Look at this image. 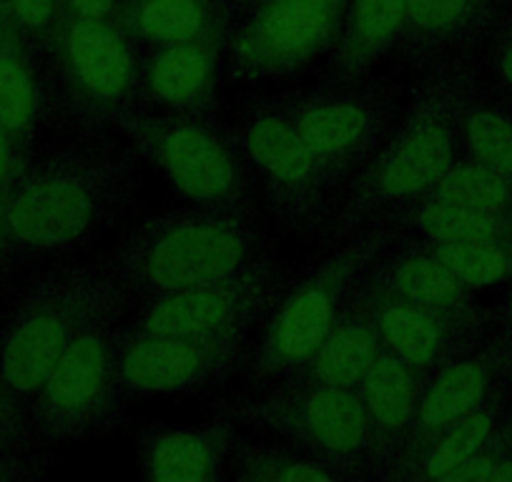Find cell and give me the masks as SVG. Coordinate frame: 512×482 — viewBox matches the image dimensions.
Here are the masks:
<instances>
[{
    "label": "cell",
    "instance_id": "cell-29",
    "mask_svg": "<svg viewBox=\"0 0 512 482\" xmlns=\"http://www.w3.org/2000/svg\"><path fill=\"white\" fill-rule=\"evenodd\" d=\"M229 480L236 482H314L339 480L337 472L289 442L236 432L229 455Z\"/></svg>",
    "mask_w": 512,
    "mask_h": 482
},
{
    "label": "cell",
    "instance_id": "cell-25",
    "mask_svg": "<svg viewBox=\"0 0 512 482\" xmlns=\"http://www.w3.org/2000/svg\"><path fill=\"white\" fill-rule=\"evenodd\" d=\"M382 349V339L374 327L372 314L357 287L317 352L292 377L282 382L357 390Z\"/></svg>",
    "mask_w": 512,
    "mask_h": 482
},
{
    "label": "cell",
    "instance_id": "cell-39",
    "mask_svg": "<svg viewBox=\"0 0 512 482\" xmlns=\"http://www.w3.org/2000/svg\"><path fill=\"white\" fill-rule=\"evenodd\" d=\"M505 101H507V98H505ZM510 106H512V103H510Z\"/></svg>",
    "mask_w": 512,
    "mask_h": 482
},
{
    "label": "cell",
    "instance_id": "cell-38",
    "mask_svg": "<svg viewBox=\"0 0 512 482\" xmlns=\"http://www.w3.org/2000/svg\"><path fill=\"white\" fill-rule=\"evenodd\" d=\"M231 6H234V11H236V16H239L241 11H246V8L251 6V3H254V0H229Z\"/></svg>",
    "mask_w": 512,
    "mask_h": 482
},
{
    "label": "cell",
    "instance_id": "cell-12",
    "mask_svg": "<svg viewBox=\"0 0 512 482\" xmlns=\"http://www.w3.org/2000/svg\"><path fill=\"white\" fill-rule=\"evenodd\" d=\"M349 0H254L231 26L224 78L234 86L294 81L327 61Z\"/></svg>",
    "mask_w": 512,
    "mask_h": 482
},
{
    "label": "cell",
    "instance_id": "cell-24",
    "mask_svg": "<svg viewBox=\"0 0 512 482\" xmlns=\"http://www.w3.org/2000/svg\"><path fill=\"white\" fill-rule=\"evenodd\" d=\"M405 28V0H349L342 31L324 61V81H357L392 61Z\"/></svg>",
    "mask_w": 512,
    "mask_h": 482
},
{
    "label": "cell",
    "instance_id": "cell-36",
    "mask_svg": "<svg viewBox=\"0 0 512 482\" xmlns=\"http://www.w3.org/2000/svg\"><path fill=\"white\" fill-rule=\"evenodd\" d=\"M21 156H18L16 146H13L11 136L6 134L3 124H0V229H3V209H6V199L11 194V186L16 181L18 169H21ZM0 254H3V236H0Z\"/></svg>",
    "mask_w": 512,
    "mask_h": 482
},
{
    "label": "cell",
    "instance_id": "cell-13",
    "mask_svg": "<svg viewBox=\"0 0 512 482\" xmlns=\"http://www.w3.org/2000/svg\"><path fill=\"white\" fill-rule=\"evenodd\" d=\"M292 274L294 269L284 262L282 254H277L224 282L141 299L123 319V329L164 337L254 334L272 312Z\"/></svg>",
    "mask_w": 512,
    "mask_h": 482
},
{
    "label": "cell",
    "instance_id": "cell-28",
    "mask_svg": "<svg viewBox=\"0 0 512 482\" xmlns=\"http://www.w3.org/2000/svg\"><path fill=\"white\" fill-rule=\"evenodd\" d=\"M379 221L422 241H512V216L420 199Z\"/></svg>",
    "mask_w": 512,
    "mask_h": 482
},
{
    "label": "cell",
    "instance_id": "cell-27",
    "mask_svg": "<svg viewBox=\"0 0 512 482\" xmlns=\"http://www.w3.org/2000/svg\"><path fill=\"white\" fill-rule=\"evenodd\" d=\"M512 407V387L500 385L480 407L467 412L447 430H442L410 465L397 470L390 482H445L455 467L470 460L497 430Z\"/></svg>",
    "mask_w": 512,
    "mask_h": 482
},
{
    "label": "cell",
    "instance_id": "cell-6",
    "mask_svg": "<svg viewBox=\"0 0 512 482\" xmlns=\"http://www.w3.org/2000/svg\"><path fill=\"white\" fill-rule=\"evenodd\" d=\"M400 236L392 224L377 221L339 247L317 252L302 272H294L256 329L249 362L241 372L244 387L292 377L332 332L364 274Z\"/></svg>",
    "mask_w": 512,
    "mask_h": 482
},
{
    "label": "cell",
    "instance_id": "cell-19",
    "mask_svg": "<svg viewBox=\"0 0 512 482\" xmlns=\"http://www.w3.org/2000/svg\"><path fill=\"white\" fill-rule=\"evenodd\" d=\"M136 467L146 482L229 480V455L239 427L224 415L206 412L204 425L171 427L166 422H128Z\"/></svg>",
    "mask_w": 512,
    "mask_h": 482
},
{
    "label": "cell",
    "instance_id": "cell-18",
    "mask_svg": "<svg viewBox=\"0 0 512 482\" xmlns=\"http://www.w3.org/2000/svg\"><path fill=\"white\" fill-rule=\"evenodd\" d=\"M512 0H405V28L392 53L402 73L455 58H477Z\"/></svg>",
    "mask_w": 512,
    "mask_h": 482
},
{
    "label": "cell",
    "instance_id": "cell-11",
    "mask_svg": "<svg viewBox=\"0 0 512 482\" xmlns=\"http://www.w3.org/2000/svg\"><path fill=\"white\" fill-rule=\"evenodd\" d=\"M274 93L304 144L347 189L395 131L410 83L372 73L357 81L322 78L317 86Z\"/></svg>",
    "mask_w": 512,
    "mask_h": 482
},
{
    "label": "cell",
    "instance_id": "cell-10",
    "mask_svg": "<svg viewBox=\"0 0 512 482\" xmlns=\"http://www.w3.org/2000/svg\"><path fill=\"white\" fill-rule=\"evenodd\" d=\"M123 319H103L78 334L28 400L41 450L83 445L126 430L128 397L118 380V337Z\"/></svg>",
    "mask_w": 512,
    "mask_h": 482
},
{
    "label": "cell",
    "instance_id": "cell-16",
    "mask_svg": "<svg viewBox=\"0 0 512 482\" xmlns=\"http://www.w3.org/2000/svg\"><path fill=\"white\" fill-rule=\"evenodd\" d=\"M359 292L367 302L382 347L425 375L480 342L495 324V312L480 319H467L405 302L374 282L369 272L359 282Z\"/></svg>",
    "mask_w": 512,
    "mask_h": 482
},
{
    "label": "cell",
    "instance_id": "cell-21",
    "mask_svg": "<svg viewBox=\"0 0 512 482\" xmlns=\"http://www.w3.org/2000/svg\"><path fill=\"white\" fill-rule=\"evenodd\" d=\"M0 124L21 161L48 131L41 58L8 0H0Z\"/></svg>",
    "mask_w": 512,
    "mask_h": 482
},
{
    "label": "cell",
    "instance_id": "cell-31",
    "mask_svg": "<svg viewBox=\"0 0 512 482\" xmlns=\"http://www.w3.org/2000/svg\"><path fill=\"white\" fill-rule=\"evenodd\" d=\"M422 244L475 292L485 287H500L512 279V241H422Z\"/></svg>",
    "mask_w": 512,
    "mask_h": 482
},
{
    "label": "cell",
    "instance_id": "cell-9",
    "mask_svg": "<svg viewBox=\"0 0 512 482\" xmlns=\"http://www.w3.org/2000/svg\"><path fill=\"white\" fill-rule=\"evenodd\" d=\"M116 131L189 204L264 216L226 118L136 111Z\"/></svg>",
    "mask_w": 512,
    "mask_h": 482
},
{
    "label": "cell",
    "instance_id": "cell-14",
    "mask_svg": "<svg viewBox=\"0 0 512 482\" xmlns=\"http://www.w3.org/2000/svg\"><path fill=\"white\" fill-rule=\"evenodd\" d=\"M254 334L164 337L126 332L118 337V380L128 400L146 395H204L241 377Z\"/></svg>",
    "mask_w": 512,
    "mask_h": 482
},
{
    "label": "cell",
    "instance_id": "cell-20",
    "mask_svg": "<svg viewBox=\"0 0 512 482\" xmlns=\"http://www.w3.org/2000/svg\"><path fill=\"white\" fill-rule=\"evenodd\" d=\"M425 372L382 349L357 387L369 427V480H382L410 440Z\"/></svg>",
    "mask_w": 512,
    "mask_h": 482
},
{
    "label": "cell",
    "instance_id": "cell-3",
    "mask_svg": "<svg viewBox=\"0 0 512 482\" xmlns=\"http://www.w3.org/2000/svg\"><path fill=\"white\" fill-rule=\"evenodd\" d=\"M462 58L412 76L405 111L390 139L349 181L317 252L339 247L382 216L420 201L460 156L455 81Z\"/></svg>",
    "mask_w": 512,
    "mask_h": 482
},
{
    "label": "cell",
    "instance_id": "cell-22",
    "mask_svg": "<svg viewBox=\"0 0 512 482\" xmlns=\"http://www.w3.org/2000/svg\"><path fill=\"white\" fill-rule=\"evenodd\" d=\"M369 277L395 297L435 312L467 319L492 314V309L477 302L475 289L462 284L415 236L402 234L392 241L387 252L372 264Z\"/></svg>",
    "mask_w": 512,
    "mask_h": 482
},
{
    "label": "cell",
    "instance_id": "cell-15",
    "mask_svg": "<svg viewBox=\"0 0 512 482\" xmlns=\"http://www.w3.org/2000/svg\"><path fill=\"white\" fill-rule=\"evenodd\" d=\"M231 26L194 41L139 48L141 111L224 118V51Z\"/></svg>",
    "mask_w": 512,
    "mask_h": 482
},
{
    "label": "cell",
    "instance_id": "cell-30",
    "mask_svg": "<svg viewBox=\"0 0 512 482\" xmlns=\"http://www.w3.org/2000/svg\"><path fill=\"white\" fill-rule=\"evenodd\" d=\"M422 199L512 216V179L502 171L460 154Z\"/></svg>",
    "mask_w": 512,
    "mask_h": 482
},
{
    "label": "cell",
    "instance_id": "cell-37",
    "mask_svg": "<svg viewBox=\"0 0 512 482\" xmlns=\"http://www.w3.org/2000/svg\"><path fill=\"white\" fill-rule=\"evenodd\" d=\"M126 0H58L61 16L88 21H116Z\"/></svg>",
    "mask_w": 512,
    "mask_h": 482
},
{
    "label": "cell",
    "instance_id": "cell-4",
    "mask_svg": "<svg viewBox=\"0 0 512 482\" xmlns=\"http://www.w3.org/2000/svg\"><path fill=\"white\" fill-rule=\"evenodd\" d=\"M134 304L98 252L33 269L0 317V372L28 407L78 334L103 319H126Z\"/></svg>",
    "mask_w": 512,
    "mask_h": 482
},
{
    "label": "cell",
    "instance_id": "cell-26",
    "mask_svg": "<svg viewBox=\"0 0 512 482\" xmlns=\"http://www.w3.org/2000/svg\"><path fill=\"white\" fill-rule=\"evenodd\" d=\"M234 21L229 0H126L116 18L136 48L194 41Z\"/></svg>",
    "mask_w": 512,
    "mask_h": 482
},
{
    "label": "cell",
    "instance_id": "cell-7",
    "mask_svg": "<svg viewBox=\"0 0 512 482\" xmlns=\"http://www.w3.org/2000/svg\"><path fill=\"white\" fill-rule=\"evenodd\" d=\"M48 131H116L141 111L139 48L116 21L58 18L41 53Z\"/></svg>",
    "mask_w": 512,
    "mask_h": 482
},
{
    "label": "cell",
    "instance_id": "cell-2",
    "mask_svg": "<svg viewBox=\"0 0 512 482\" xmlns=\"http://www.w3.org/2000/svg\"><path fill=\"white\" fill-rule=\"evenodd\" d=\"M264 216L179 206L144 211L98 252L134 302L224 282L277 257Z\"/></svg>",
    "mask_w": 512,
    "mask_h": 482
},
{
    "label": "cell",
    "instance_id": "cell-34",
    "mask_svg": "<svg viewBox=\"0 0 512 482\" xmlns=\"http://www.w3.org/2000/svg\"><path fill=\"white\" fill-rule=\"evenodd\" d=\"M8 6L16 13L18 23L28 33L31 43L36 46L38 58H41L43 48H46L48 38H51L58 18H61L58 0H8Z\"/></svg>",
    "mask_w": 512,
    "mask_h": 482
},
{
    "label": "cell",
    "instance_id": "cell-35",
    "mask_svg": "<svg viewBox=\"0 0 512 482\" xmlns=\"http://www.w3.org/2000/svg\"><path fill=\"white\" fill-rule=\"evenodd\" d=\"M495 312V324H492V332H495L497 344H500L502 352V367H505V380L512 387V279L505 284V294H502L500 304L492 307Z\"/></svg>",
    "mask_w": 512,
    "mask_h": 482
},
{
    "label": "cell",
    "instance_id": "cell-32",
    "mask_svg": "<svg viewBox=\"0 0 512 482\" xmlns=\"http://www.w3.org/2000/svg\"><path fill=\"white\" fill-rule=\"evenodd\" d=\"M41 452L33 435L28 407L0 372V455H31Z\"/></svg>",
    "mask_w": 512,
    "mask_h": 482
},
{
    "label": "cell",
    "instance_id": "cell-17",
    "mask_svg": "<svg viewBox=\"0 0 512 482\" xmlns=\"http://www.w3.org/2000/svg\"><path fill=\"white\" fill-rule=\"evenodd\" d=\"M505 382V367H502V352L495 332L485 334L480 342L430 372L422 385L410 440L384 482H390V477L410 465L442 430L480 407Z\"/></svg>",
    "mask_w": 512,
    "mask_h": 482
},
{
    "label": "cell",
    "instance_id": "cell-23",
    "mask_svg": "<svg viewBox=\"0 0 512 482\" xmlns=\"http://www.w3.org/2000/svg\"><path fill=\"white\" fill-rule=\"evenodd\" d=\"M460 154L512 179V106L482 76L477 58H462L455 81Z\"/></svg>",
    "mask_w": 512,
    "mask_h": 482
},
{
    "label": "cell",
    "instance_id": "cell-5",
    "mask_svg": "<svg viewBox=\"0 0 512 482\" xmlns=\"http://www.w3.org/2000/svg\"><path fill=\"white\" fill-rule=\"evenodd\" d=\"M229 129L272 229L299 247H319L344 189L304 144L277 93H241Z\"/></svg>",
    "mask_w": 512,
    "mask_h": 482
},
{
    "label": "cell",
    "instance_id": "cell-1",
    "mask_svg": "<svg viewBox=\"0 0 512 482\" xmlns=\"http://www.w3.org/2000/svg\"><path fill=\"white\" fill-rule=\"evenodd\" d=\"M144 159L118 131H58L33 146L3 209L0 279L88 257L141 209Z\"/></svg>",
    "mask_w": 512,
    "mask_h": 482
},
{
    "label": "cell",
    "instance_id": "cell-8",
    "mask_svg": "<svg viewBox=\"0 0 512 482\" xmlns=\"http://www.w3.org/2000/svg\"><path fill=\"white\" fill-rule=\"evenodd\" d=\"M206 412L299 447L332 467L339 480H369V427L357 390L272 382L216 397Z\"/></svg>",
    "mask_w": 512,
    "mask_h": 482
},
{
    "label": "cell",
    "instance_id": "cell-33",
    "mask_svg": "<svg viewBox=\"0 0 512 482\" xmlns=\"http://www.w3.org/2000/svg\"><path fill=\"white\" fill-rule=\"evenodd\" d=\"M477 66L490 86L512 103V8L490 31L477 56Z\"/></svg>",
    "mask_w": 512,
    "mask_h": 482
}]
</instances>
